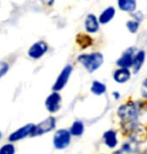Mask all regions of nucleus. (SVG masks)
<instances>
[{"mask_svg": "<svg viewBox=\"0 0 147 154\" xmlns=\"http://www.w3.org/2000/svg\"><path fill=\"white\" fill-rule=\"evenodd\" d=\"M103 141L105 145L110 149H114L118 146L119 140H118V133L116 130L109 129L103 133Z\"/></svg>", "mask_w": 147, "mask_h": 154, "instance_id": "ddd939ff", "label": "nucleus"}, {"mask_svg": "<svg viewBox=\"0 0 147 154\" xmlns=\"http://www.w3.org/2000/svg\"><path fill=\"white\" fill-rule=\"evenodd\" d=\"M57 127V118L54 116H48L45 119H44L38 124H35L34 131L31 135V137H37L44 134H47L51 131H54Z\"/></svg>", "mask_w": 147, "mask_h": 154, "instance_id": "423d86ee", "label": "nucleus"}, {"mask_svg": "<svg viewBox=\"0 0 147 154\" xmlns=\"http://www.w3.org/2000/svg\"><path fill=\"white\" fill-rule=\"evenodd\" d=\"M105 57L101 51L82 53L77 57V62L88 72L93 74L103 66Z\"/></svg>", "mask_w": 147, "mask_h": 154, "instance_id": "f03ea898", "label": "nucleus"}, {"mask_svg": "<svg viewBox=\"0 0 147 154\" xmlns=\"http://www.w3.org/2000/svg\"><path fill=\"white\" fill-rule=\"evenodd\" d=\"M112 97L114 98V100H120V98H121V94L118 91H114L113 93H112Z\"/></svg>", "mask_w": 147, "mask_h": 154, "instance_id": "a878e982", "label": "nucleus"}, {"mask_svg": "<svg viewBox=\"0 0 147 154\" xmlns=\"http://www.w3.org/2000/svg\"><path fill=\"white\" fill-rule=\"evenodd\" d=\"M119 10L126 13H132L137 9V0H117Z\"/></svg>", "mask_w": 147, "mask_h": 154, "instance_id": "dca6fc26", "label": "nucleus"}, {"mask_svg": "<svg viewBox=\"0 0 147 154\" xmlns=\"http://www.w3.org/2000/svg\"><path fill=\"white\" fill-rule=\"evenodd\" d=\"M16 148L12 142L5 143L0 147V154H15Z\"/></svg>", "mask_w": 147, "mask_h": 154, "instance_id": "412c9836", "label": "nucleus"}, {"mask_svg": "<svg viewBox=\"0 0 147 154\" xmlns=\"http://www.w3.org/2000/svg\"><path fill=\"white\" fill-rule=\"evenodd\" d=\"M38 1L40 2V4H42L45 7H53L54 3H56V0H38Z\"/></svg>", "mask_w": 147, "mask_h": 154, "instance_id": "393cba45", "label": "nucleus"}, {"mask_svg": "<svg viewBox=\"0 0 147 154\" xmlns=\"http://www.w3.org/2000/svg\"><path fill=\"white\" fill-rule=\"evenodd\" d=\"M70 132L74 137H81L85 132V123L82 120H75L70 127Z\"/></svg>", "mask_w": 147, "mask_h": 154, "instance_id": "6ab92c4d", "label": "nucleus"}, {"mask_svg": "<svg viewBox=\"0 0 147 154\" xmlns=\"http://www.w3.org/2000/svg\"><path fill=\"white\" fill-rule=\"evenodd\" d=\"M73 72H74V66H72L71 63H67V65L62 69V71L60 72L59 75H57V78L56 79V81H54L53 87H51V90L56 92L62 91V90L68 85Z\"/></svg>", "mask_w": 147, "mask_h": 154, "instance_id": "39448f33", "label": "nucleus"}, {"mask_svg": "<svg viewBox=\"0 0 147 154\" xmlns=\"http://www.w3.org/2000/svg\"><path fill=\"white\" fill-rule=\"evenodd\" d=\"M90 92L93 95L100 97V96H103L106 94V92H107V86L99 80H94L91 84Z\"/></svg>", "mask_w": 147, "mask_h": 154, "instance_id": "f3484780", "label": "nucleus"}, {"mask_svg": "<svg viewBox=\"0 0 147 154\" xmlns=\"http://www.w3.org/2000/svg\"><path fill=\"white\" fill-rule=\"evenodd\" d=\"M115 154H139V143L129 138V140L124 142Z\"/></svg>", "mask_w": 147, "mask_h": 154, "instance_id": "f8f14e48", "label": "nucleus"}, {"mask_svg": "<svg viewBox=\"0 0 147 154\" xmlns=\"http://www.w3.org/2000/svg\"><path fill=\"white\" fill-rule=\"evenodd\" d=\"M76 42L81 48L85 49L93 45L94 39L92 38L90 34H88V33H79L76 37Z\"/></svg>", "mask_w": 147, "mask_h": 154, "instance_id": "a211bd4d", "label": "nucleus"}, {"mask_svg": "<svg viewBox=\"0 0 147 154\" xmlns=\"http://www.w3.org/2000/svg\"><path fill=\"white\" fill-rule=\"evenodd\" d=\"M143 154H147V151H145V152H144Z\"/></svg>", "mask_w": 147, "mask_h": 154, "instance_id": "cd10ccee", "label": "nucleus"}, {"mask_svg": "<svg viewBox=\"0 0 147 154\" xmlns=\"http://www.w3.org/2000/svg\"><path fill=\"white\" fill-rule=\"evenodd\" d=\"M72 134L68 129H57L54 134L53 144L57 150H64L70 146L72 142Z\"/></svg>", "mask_w": 147, "mask_h": 154, "instance_id": "7ed1b4c3", "label": "nucleus"}, {"mask_svg": "<svg viewBox=\"0 0 147 154\" xmlns=\"http://www.w3.org/2000/svg\"><path fill=\"white\" fill-rule=\"evenodd\" d=\"M34 128H35V124L33 123H28L23 125L22 127L16 129L15 131H13L8 136V141L14 143V142L20 141L24 138L29 137V136L31 137V135H32V133L34 131Z\"/></svg>", "mask_w": 147, "mask_h": 154, "instance_id": "1a4fd4ad", "label": "nucleus"}, {"mask_svg": "<svg viewBox=\"0 0 147 154\" xmlns=\"http://www.w3.org/2000/svg\"><path fill=\"white\" fill-rule=\"evenodd\" d=\"M126 28L130 33L135 34L138 32V30L140 28V22H138L134 19H129L126 21Z\"/></svg>", "mask_w": 147, "mask_h": 154, "instance_id": "aec40b11", "label": "nucleus"}, {"mask_svg": "<svg viewBox=\"0 0 147 154\" xmlns=\"http://www.w3.org/2000/svg\"><path fill=\"white\" fill-rule=\"evenodd\" d=\"M10 69L9 63L6 60H0V81H1Z\"/></svg>", "mask_w": 147, "mask_h": 154, "instance_id": "4be33fe9", "label": "nucleus"}, {"mask_svg": "<svg viewBox=\"0 0 147 154\" xmlns=\"http://www.w3.org/2000/svg\"><path fill=\"white\" fill-rule=\"evenodd\" d=\"M50 51V45L45 40H37L33 42L27 49V57L30 60H38L42 59Z\"/></svg>", "mask_w": 147, "mask_h": 154, "instance_id": "20e7f679", "label": "nucleus"}, {"mask_svg": "<svg viewBox=\"0 0 147 154\" xmlns=\"http://www.w3.org/2000/svg\"><path fill=\"white\" fill-rule=\"evenodd\" d=\"M146 60V51L144 49H137L136 53L134 56V62H133V66H132V72L134 75L138 74L142 66H144Z\"/></svg>", "mask_w": 147, "mask_h": 154, "instance_id": "4468645a", "label": "nucleus"}, {"mask_svg": "<svg viewBox=\"0 0 147 154\" xmlns=\"http://www.w3.org/2000/svg\"><path fill=\"white\" fill-rule=\"evenodd\" d=\"M115 16H116V8L114 6H108L101 11V13L98 16V19L102 25H106L110 23L115 18Z\"/></svg>", "mask_w": 147, "mask_h": 154, "instance_id": "2eb2a0df", "label": "nucleus"}, {"mask_svg": "<svg viewBox=\"0 0 147 154\" xmlns=\"http://www.w3.org/2000/svg\"><path fill=\"white\" fill-rule=\"evenodd\" d=\"M137 48L135 46H129L121 54V56L116 60L117 68H125V69H132L134 62V56L136 53Z\"/></svg>", "mask_w": 147, "mask_h": 154, "instance_id": "6e6552de", "label": "nucleus"}, {"mask_svg": "<svg viewBox=\"0 0 147 154\" xmlns=\"http://www.w3.org/2000/svg\"><path fill=\"white\" fill-rule=\"evenodd\" d=\"M132 69H125V68H117L114 69L113 74H112V78H113L114 82L119 84V85H123V84L128 83L132 78Z\"/></svg>", "mask_w": 147, "mask_h": 154, "instance_id": "9b49d317", "label": "nucleus"}, {"mask_svg": "<svg viewBox=\"0 0 147 154\" xmlns=\"http://www.w3.org/2000/svg\"><path fill=\"white\" fill-rule=\"evenodd\" d=\"M140 94L143 100H145L147 102V78H145V79L142 81V83H141Z\"/></svg>", "mask_w": 147, "mask_h": 154, "instance_id": "b1692460", "label": "nucleus"}, {"mask_svg": "<svg viewBox=\"0 0 147 154\" xmlns=\"http://www.w3.org/2000/svg\"><path fill=\"white\" fill-rule=\"evenodd\" d=\"M2 138H3V133H2L1 131H0V140H1Z\"/></svg>", "mask_w": 147, "mask_h": 154, "instance_id": "bb28decb", "label": "nucleus"}, {"mask_svg": "<svg viewBox=\"0 0 147 154\" xmlns=\"http://www.w3.org/2000/svg\"><path fill=\"white\" fill-rule=\"evenodd\" d=\"M130 16H131L132 19L136 20V21L140 22V23L144 20V13L141 10H137L136 9L135 11H133L132 13H130Z\"/></svg>", "mask_w": 147, "mask_h": 154, "instance_id": "5701e85b", "label": "nucleus"}, {"mask_svg": "<svg viewBox=\"0 0 147 154\" xmlns=\"http://www.w3.org/2000/svg\"><path fill=\"white\" fill-rule=\"evenodd\" d=\"M63 104V98L62 95L60 94V92L53 91L50 95L45 98L44 101V107L47 109V111L51 114H54L57 113L62 108Z\"/></svg>", "mask_w": 147, "mask_h": 154, "instance_id": "0eeeda50", "label": "nucleus"}, {"mask_svg": "<svg viewBox=\"0 0 147 154\" xmlns=\"http://www.w3.org/2000/svg\"><path fill=\"white\" fill-rule=\"evenodd\" d=\"M145 100H128L121 104L117 109V116L121 121V127L129 133L138 125V119L146 110Z\"/></svg>", "mask_w": 147, "mask_h": 154, "instance_id": "f257e3e1", "label": "nucleus"}, {"mask_svg": "<svg viewBox=\"0 0 147 154\" xmlns=\"http://www.w3.org/2000/svg\"><path fill=\"white\" fill-rule=\"evenodd\" d=\"M101 23L94 13H88L84 19V29L88 34H96L100 31Z\"/></svg>", "mask_w": 147, "mask_h": 154, "instance_id": "9d476101", "label": "nucleus"}]
</instances>
